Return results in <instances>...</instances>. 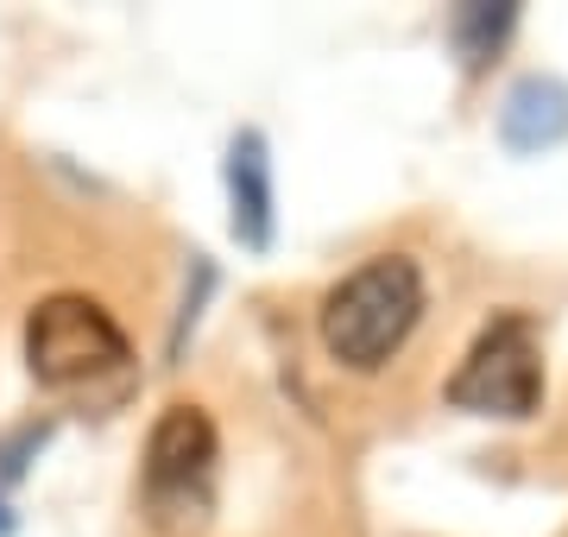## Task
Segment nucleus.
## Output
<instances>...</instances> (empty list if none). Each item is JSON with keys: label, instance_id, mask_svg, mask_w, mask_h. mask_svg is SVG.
Listing matches in <instances>:
<instances>
[{"label": "nucleus", "instance_id": "3", "mask_svg": "<svg viewBox=\"0 0 568 537\" xmlns=\"http://www.w3.org/2000/svg\"><path fill=\"white\" fill-rule=\"evenodd\" d=\"M121 361H126L121 323L82 291H58V297H44L39 311L26 316V367L51 393L89 386V379L114 373Z\"/></svg>", "mask_w": 568, "mask_h": 537}, {"label": "nucleus", "instance_id": "1", "mask_svg": "<svg viewBox=\"0 0 568 537\" xmlns=\"http://www.w3.org/2000/svg\"><path fill=\"white\" fill-rule=\"evenodd\" d=\"M424 316V272L405 253H379L323 297V348L354 373H379Z\"/></svg>", "mask_w": 568, "mask_h": 537}, {"label": "nucleus", "instance_id": "6", "mask_svg": "<svg viewBox=\"0 0 568 537\" xmlns=\"http://www.w3.org/2000/svg\"><path fill=\"white\" fill-rule=\"evenodd\" d=\"M499 126H506V140L518 145V152L556 145V140L568 133V89L549 83V77H525V83L506 95V114H499Z\"/></svg>", "mask_w": 568, "mask_h": 537}, {"label": "nucleus", "instance_id": "4", "mask_svg": "<svg viewBox=\"0 0 568 537\" xmlns=\"http://www.w3.org/2000/svg\"><path fill=\"white\" fill-rule=\"evenodd\" d=\"M209 475H215V424L203 405H171L145 443V494H152V506L203 499Z\"/></svg>", "mask_w": 568, "mask_h": 537}, {"label": "nucleus", "instance_id": "8", "mask_svg": "<svg viewBox=\"0 0 568 537\" xmlns=\"http://www.w3.org/2000/svg\"><path fill=\"white\" fill-rule=\"evenodd\" d=\"M0 531H7V513H0Z\"/></svg>", "mask_w": 568, "mask_h": 537}, {"label": "nucleus", "instance_id": "7", "mask_svg": "<svg viewBox=\"0 0 568 537\" xmlns=\"http://www.w3.org/2000/svg\"><path fill=\"white\" fill-rule=\"evenodd\" d=\"M511 20H518L511 7H480V0L474 7H455V44L467 51V63H487L493 44L511 32Z\"/></svg>", "mask_w": 568, "mask_h": 537}, {"label": "nucleus", "instance_id": "5", "mask_svg": "<svg viewBox=\"0 0 568 537\" xmlns=\"http://www.w3.org/2000/svg\"><path fill=\"white\" fill-rule=\"evenodd\" d=\"M227 190H234V234L246 247L272 241V165H265V140L241 133L234 159H227Z\"/></svg>", "mask_w": 568, "mask_h": 537}, {"label": "nucleus", "instance_id": "2", "mask_svg": "<svg viewBox=\"0 0 568 537\" xmlns=\"http://www.w3.org/2000/svg\"><path fill=\"white\" fill-rule=\"evenodd\" d=\"M544 398V348L525 311H499L474 335L462 367L448 379V405L474 417H530Z\"/></svg>", "mask_w": 568, "mask_h": 537}]
</instances>
